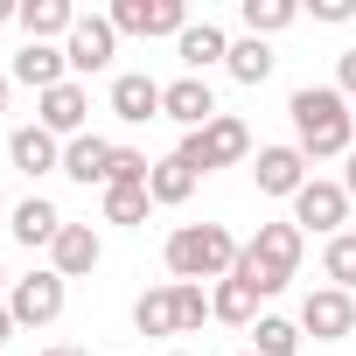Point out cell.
I'll return each instance as SVG.
<instances>
[{
    "label": "cell",
    "instance_id": "obj_1",
    "mask_svg": "<svg viewBox=\"0 0 356 356\" xmlns=\"http://www.w3.org/2000/svg\"><path fill=\"white\" fill-rule=\"evenodd\" d=\"M286 112H293V133H300L307 161H335V154L356 147V112H349V98L335 84H300Z\"/></svg>",
    "mask_w": 356,
    "mask_h": 356
},
{
    "label": "cell",
    "instance_id": "obj_2",
    "mask_svg": "<svg viewBox=\"0 0 356 356\" xmlns=\"http://www.w3.org/2000/svg\"><path fill=\"white\" fill-rule=\"evenodd\" d=\"M238 238L224 231V224H182V231H175L168 238V273L175 280H231V266H238Z\"/></svg>",
    "mask_w": 356,
    "mask_h": 356
},
{
    "label": "cell",
    "instance_id": "obj_3",
    "mask_svg": "<svg viewBox=\"0 0 356 356\" xmlns=\"http://www.w3.org/2000/svg\"><path fill=\"white\" fill-rule=\"evenodd\" d=\"M175 154H182L196 175H210V168H238L245 154H252V133H245V119H231V112H217L203 133H189L182 147H175Z\"/></svg>",
    "mask_w": 356,
    "mask_h": 356
},
{
    "label": "cell",
    "instance_id": "obj_4",
    "mask_svg": "<svg viewBox=\"0 0 356 356\" xmlns=\"http://www.w3.org/2000/svg\"><path fill=\"white\" fill-rule=\"evenodd\" d=\"M8 314H15V328H49V321L63 314V273H29V280H15Z\"/></svg>",
    "mask_w": 356,
    "mask_h": 356
},
{
    "label": "cell",
    "instance_id": "obj_5",
    "mask_svg": "<svg viewBox=\"0 0 356 356\" xmlns=\"http://www.w3.org/2000/svg\"><path fill=\"white\" fill-rule=\"evenodd\" d=\"M300 335H314V342L356 335V300H349L342 286H314V293L300 300Z\"/></svg>",
    "mask_w": 356,
    "mask_h": 356
},
{
    "label": "cell",
    "instance_id": "obj_6",
    "mask_svg": "<svg viewBox=\"0 0 356 356\" xmlns=\"http://www.w3.org/2000/svg\"><path fill=\"white\" fill-rule=\"evenodd\" d=\"M112 29L119 35H182L189 8L182 0H112Z\"/></svg>",
    "mask_w": 356,
    "mask_h": 356
},
{
    "label": "cell",
    "instance_id": "obj_7",
    "mask_svg": "<svg viewBox=\"0 0 356 356\" xmlns=\"http://www.w3.org/2000/svg\"><path fill=\"white\" fill-rule=\"evenodd\" d=\"M252 182H259V196H300L314 175H307V154L300 147H259Z\"/></svg>",
    "mask_w": 356,
    "mask_h": 356
},
{
    "label": "cell",
    "instance_id": "obj_8",
    "mask_svg": "<svg viewBox=\"0 0 356 356\" xmlns=\"http://www.w3.org/2000/svg\"><path fill=\"white\" fill-rule=\"evenodd\" d=\"M161 119H175V126L203 133V126L217 119V91H210L203 77H175V84H161Z\"/></svg>",
    "mask_w": 356,
    "mask_h": 356
},
{
    "label": "cell",
    "instance_id": "obj_9",
    "mask_svg": "<svg viewBox=\"0 0 356 356\" xmlns=\"http://www.w3.org/2000/svg\"><path fill=\"white\" fill-rule=\"evenodd\" d=\"M112 49H119L112 15H77V29H70V42H63L70 70H105V63H112Z\"/></svg>",
    "mask_w": 356,
    "mask_h": 356
},
{
    "label": "cell",
    "instance_id": "obj_10",
    "mask_svg": "<svg viewBox=\"0 0 356 356\" xmlns=\"http://www.w3.org/2000/svg\"><path fill=\"white\" fill-rule=\"evenodd\" d=\"M342 217H349L342 182H307V189L293 196V224H300V231H328V238H342Z\"/></svg>",
    "mask_w": 356,
    "mask_h": 356
},
{
    "label": "cell",
    "instance_id": "obj_11",
    "mask_svg": "<svg viewBox=\"0 0 356 356\" xmlns=\"http://www.w3.org/2000/svg\"><path fill=\"white\" fill-rule=\"evenodd\" d=\"M84 112H91V91H84V84H56V91H42L35 126L56 133V140H77V133H84Z\"/></svg>",
    "mask_w": 356,
    "mask_h": 356
},
{
    "label": "cell",
    "instance_id": "obj_12",
    "mask_svg": "<svg viewBox=\"0 0 356 356\" xmlns=\"http://www.w3.org/2000/svg\"><path fill=\"white\" fill-rule=\"evenodd\" d=\"M49 259H56L49 273H63V280H84V273L105 259V245H98V231H91V224H63V231H56V245H49Z\"/></svg>",
    "mask_w": 356,
    "mask_h": 356
},
{
    "label": "cell",
    "instance_id": "obj_13",
    "mask_svg": "<svg viewBox=\"0 0 356 356\" xmlns=\"http://www.w3.org/2000/svg\"><path fill=\"white\" fill-rule=\"evenodd\" d=\"M175 56L189 63V77H203L210 63H231V35H224L217 22H189L182 35H175Z\"/></svg>",
    "mask_w": 356,
    "mask_h": 356
},
{
    "label": "cell",
    "instance_id": "obj_14",
    "mask_svg": "<svg viewBox=\"0 0 356 356\" xmlns=\"http://www.w3.org/2000/svg\"><path fill=\"white\" fill-rule=\"evenodd\" d=\"M112 112H119L126 126H147V119H161V84H154L147 70H126V77H112Z\"/></svg>",
    "mask_w": 356,
    "mask_h": 356
},
{
    "label": "cell",
    "instance_id": "obj_15",
    "mask_svg": "<svg viewBox=\"0 0 356 356\" xmlns=\"http://www.w3.org/2000/svg\"><path fill=\"white\" fill-rule=\"evenodd\" d=\"M63 70H70V56H63V49H49V42H29V49L15 56V84H29L35 98H42V91H56V84H70Z\"/></svg>",
    "mask_w": 356,
    "mask_h": 356
},
{
    "label": "cell",
    "instance_id": "obj_16",
    "mask_svg": "<svg viewBox=\"0 0 356 356\" xmlns=\"http://www.w3.org/2000/svg\"><path fill=\"white\" fill-rule=\"evenodd\" d=\"M112 140H98V133H77V140H63V175L70 182H105L112 175Z\"/></svg>",
    "mask_w": 356,
    "mask_h": 356
},
{
    "label": "cell",
    "instance_id": "obj_17",
    "mask_svg": "<svg viewBox=\"0 0 356 356\" xmlns=\"http://www.w3.org/2000/svg\"><path fill=\"white\" fill-rule=\"evenodd\" d=\"M70 29H77V8H70V0H29V8H22V35L29 42H70Z\"/></svg>",
    "mask_w": 356,
    "mask_h": 356
},
{
    "label": "cell",
    "instance_id": "obj_18",
    "mask_svg": "<svg viewBox=\"0 0 356 356\" xmlns=\"http://www.w3.org/2000/svg\"><path fill=\"white\" fill-rule=\"evenodd\" d=\"M196 182H203V175H196L182 154H168V161H154V175H147V196H154V203H189Z\"/></svg>",
    "mask_w": 356,
    "mask_h": 356
},
{
    "label": "cell",
    "instance_id": "obj_19",
    "mask_svg": "<svg viewBox=\"0 0 356 356\" xmlns=\"http://www.w3.org/2000/svg\"><path fill=\"white\" fill-rule=\"evenodd\" d=\"M15 168H22V175H49V168H63V147H56V133H42V126H22V133H15Z\"/></svg>",
    "mask_w": 356,
    "mask_h": 356
},
{
    "label": "cell",
    "instance_id": "obj_20",
    "mask_svg": "<svg viewBox=\"0 0 356 356\" xmlns=\"http://www.w3.org/2000/svg\"><path fill=\"white\" fill-rule=\"evenodd\" d=\"M22 245H56V231H63V217H56V203H42V196H29V203H15V224H8Z\"/></svg>",
    "mask_w": 356,
    "mask_h": 356
},
{
    "label": "cell",
    "instance_id": "obj_21",
    "mask_svg": "<svg viewBox=\"0 0 356 356\" xmlns=\"http://www.w3.org/2000/svg\"><path fill=\"white\" fill-rule=\"evenodd\" d=\"M300 224H259V238H252V252L259 259H273V266H286V273H300Z\"/></svg>",
    "mask_w": 356,
    "mask_h": 356
},
{
    "label": "cell",
    "instance_id": "obj_22",
    "mask_svg": "<svg viewBox=\"0 0 356 356\" xmlns=\"http://www.w3.org/2000/svg\"><path fill=\"white\" fill-rule=\"evenodd\" d=\"M231 280H238V286H252V293L266 300V293H280L293 273H286V266H273V259H259V252L245 245V252H238V266H231Z\"/></svg>",
    "mask_w": 356,
    "mask_h": 356
},
{
    "label": "cell",
    "instance_id": "obj_23",
    "mask_svg": "<svg viewBox=\"0 0 356 356\" xmlns=\"http://www.w3.org/2000/svg\"><path fill=\"white\" fill-rule=\"evenodd\" d=\"M133 328H140V335H182V328H175V286H154V293H140V307H133Z\"/></svg>",
    "mask_w": 356,
    "mask_h": 356
},
{
    "label": "cell",
    "instance_id": "obj_24",
    "mask_svg": "<svg viewBox=\"0 0 356 356\" xmlns=\"http://www.w3.org/2000/svg\"><path fill=\"white\" fill-rule=\"evenodd\" d=\"M210 314H217V321H231V328H252V314H259V293H252V286H238V280H217V293H210Z\"/></svg>",
    "mask_w": 356,
    "mask_h": 356
},
{
    "label": "cell",
    "instance_id": "obj_25",
    "mask_svg": "<svg viewBox=\"0 0 356 356\" xmlns=\"http://www.w3.org/2000/svg\"><path fill=\"white\" fill-rule=\"evenodd\" d=\"M252 349H259V356H293V349H300V321L259 314V321H252Z\"/></svg>",
    "mask_w": 356,
    "mask_h": 356
},
{
    "label": "cell",
    "instance_id": "obj_26",
    "mask_svg": "<svg viewBox=\"0 0 356 356\" xmlns=\"http://www.w3.org/2000/svg\"><path fill=\"white\" fill-rule=\"evenodd\" d=\"M238 84H266L273 77V49L259 42V35H245V42H231V63H224Z\"/></svg>",
    "mask_w": 356,
    "mask_h": 356
},
{
    "label": "cell",
    "instance_id": "obj_27",
    "mask_svg": "<svg viewBox=\"0 0 356 356\" xmlns=\"http://www.w3.org/2000/svg\"><path fill=\"white\" fill-rule=\"evenodd\" d=\"M300 22V8L293 0H245V29L266 42V35H280V29H293Z\"/></svg>",
    "mask_w": 356,
    "mask_h": 356
},
{
    "label": "cell",
    "instance_id": "obj_28",
    "mask_svg": "<svg viewBox=\"0 0 356 356\" xmlns=\"http://www.w3.org/2000/svg\"><path fill=\"white\" fill-rule=\"evenodd\" d=\"M210 321V293L196 286V280H175V328H182V335H196Z\"/></svg>",
    "mask_w": 356,
    "mask_h": 356
},
{
    "label": "cell",
    "instance_id": "obj_29",
    "mask_svg": "<svg viewBox=\"0 0 356 356\" xmlns=\"http://www.w3.org/2000/svg\"><path fill=\"white\" fill-rule=\"evenodd\" d=\"M321 273L349 293L356 286V231H342V238H328V252H321Z\"/></svg>",
    "mask_w": 356,
    "mask_h": 356
},
{
    "label": "cell",
    "instance_id": "obj_30",
    "mask_svg": "<svg viewBox=\"0 0 356 356\" xmlns=\"http://www.w3.org/2000/svg\"><path fill=\"white\" fill-rule=\"evenodd\" d=\"M147 175H154V161H147L140 147H119V154H112V175H105V189H147Z\"/></svg>",
    "mask_w": 356,
    "mask_h": 356
},
{
    "label": "cell",
    "instance_id": "obj_31",
    "mask_svg": "<svg viewBox=\"0 0 356 356\" xmlns=\"http://www.w3.org/2000/svg\"><path fill=\"white\" fill-rule=\"evenodd\" d=\"M154 196L147 189H105V224H147Z\"/></svg>",
    "mask_w": 356,
    "mask_h": 356
},
{
    "label": "cell",
    "instance_id": "obj_32",
    "mask_svg": "<svg viewBox=\"0 0 356 356\" xmlns=\"http://www.w3.org/2000/svg\"><path fill=\"white\" fill-rule=\"evenodd\" d=\"M335 91L356 98V49H342V63H335Z\"/></svg>",
    "mask_w": 356,
    "mask_h": 356
},
{
    "label": "cell",
    "instance_id": "obj_33",
    "mask_svg": "<svg viewBox=\"0 0 356 356\" xmlns=\"http://www.w3.org/2000/svg\"><path fill=\"white\" fill-rule=\"evenodd\" d=\"M356 0H314V22H349Z\"/></svg>",
    "mask_w": 356,
    "mask_h": 356
},
{
    "label": "cell",
    "instance_id": "obj_34",
    "mask_svg": "<svg viewBox=\"0 0 356 356\" xmlns=\"http://www.w3.org/2000/svg\"><path fill=\"white\" fill-rule=\"evenodd\" d=\"M342 196L356 203V147H349V168H342Z\"/></svg>",
    "mask_w": 356,
    "mask_h": 356
},
{
    "label": "cell",
    "instance_id": "obj_35",
    "mask_svg": "<svg viewBox=\"0 0 356 356\" xmlns=\"http://www.w3.org/2000/svg\"><path fill=\"white\" fill-rule=\"evenodd\" d=\"M15 335V314H8V300H0V342H8Z\"/></svg>",
    "mask_w": 356,
    "mask_h": 356
},
{
    "label": "cell",
    "instance_id": "obj_36",
    "mask_svg": "<svg viewBox=\"0 0 356 356\" xmlns=\"http://www.w3.org/2000/svg\"><path fill=\"white\" fill-rule=\"evenodd\" d=\"M0 22H22V8H15V0H0Z\"/></svg>",
    "mask_w": 356,
    "mask_h": 356
},
{
    "label": "cell",
    "instance_id": "obj_37",
    "mask_svg": "<svg viewBox=\"0 0 356 356\" xmlns=\"http://www.w3.org/2000/svg\"><path fill=\"white\" fill-rule=\"evenodd\" d=\"M8 84H15V77H0V112H8Z\"/></svg>",
    "mask_w": 356,
    "mask_h": 356
},
{
    "label": "cell",
    "instance_id": "obj_38",
    "mask_svg": "<svg viewBox=\"0 0 356 356\" xmlns=\"http://www.w3.org/2000/svg\"><path fill=\"white\" fill-rule=\"evenodd\" d=\"M49 356H84V349H49Z\"/></svg>",
    "mask_w": 356,
    "mask_h": 356
},
{
    "label": "cell",
    "instance_id": "obj_39",
    "mask_svg": "<svg viewBox=\"0 0 356 356\" xmlns=\"http://www.w3.org/2000/svg\"><path fill=\"white\" fill-rule=\"evenodd\" d=\"M168 356H189V349H168Z\"/></svg>",
    "mask_w": 356,
    "mask_h": 356
},
{
    "label": "cell",
    "instance_id": "obj_40",
    "mask_svg": "<svg viewBox=\"0 0 356 356\" xmlns=\"http://www.w3.org/2000/svg\"><path fill=\"white\" fill-rule=\"evenodd\" d=\"M0 286H8V273H0Z\"/></svg>",
    "mask_w": 356,
    "mask_h": 356
},
{
    "label": "cell",
    "instance_id": "obj_41",
    "mask_svg": "<svg viewBox=\"0 0 356 356\" xmlns=\"http://www.w3.org/2000/svg\"><path fill=\"white\" fill-rule=\"evenodd\" d=\"M245 356H259V349H245Z\"/></svg>",
    "mask_w": 356,
    "mask_h": 356
}]
</instances>
